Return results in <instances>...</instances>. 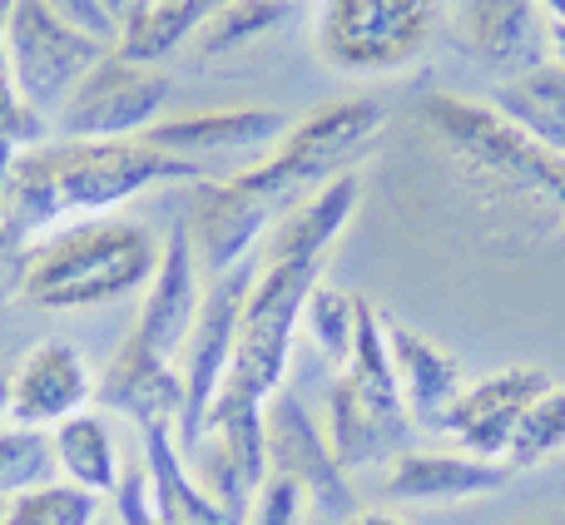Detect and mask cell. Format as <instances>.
Wrapping results in <instances>:
<instances>
[{"label":"cell","mask_w":565,"mask_h":525,"mask_svg":"<svg viewBox=\"0 0 565 525\" xmlns=\"http://www.w3.org/2000/svg\"><path fill=\"white\" fill-rule=\"evenodd\" d=\"M204 164L174 159L145 139H45L20 149L0 184V224L25 254L45 238L89 218H109L119 204L154 184H199Z\"/></svg>","instance_id":"cell-1"},{"label":"cell","mask_w":565,"mask_h":525,"mask_svg":"<svg viewBox=\"0 0 565 525\" xmlns=\"http://www.w3.org/2000/svg\"><path fill=\"white\" fill-rule=\"evenodd\" d=\"M204 288L209 282L199 272L194 238H189V224L179 218L164 238V258H159L154 282L145 288V308H139L135 328L125 332V342H119L105 382L95 387V397L109 411H125L129 421H139V431L179 427V411H184L179 352H184L189 332L199 322Z\"/></svg>","instance_id":"cell-2"},{"label":"cell","mask_w":565,"mask_h":525,"mask_svg":"<svg viewBox=\"0 0 565 525\" xmlns=\"http://www.w3.org/2000/svg\"><path fill=\"white\" fill-rule=\"evenodd\" d=\"M159 258H164V238H154V228L115 214L89 218L45 238L30 254L20 298L45 312H89L129 292H145L159 272Z\"/></svg>","instance_id":"cell-3"},{"label":"cell","mask_w":565,"mask_h":525,"mask_svg":"<svg viewBox=\"0 0 565 525\" xmlns=\"http://www.w3.org/2000/svg\"><path fill=\"white\" fill-rule=\"evenodd\" d=\"M417 119L487 184L507 189L511 199L565 218V159L551 154L536 135L507 119L491 99H467L431 89L417 99Z\"/></svg>","instance_id":"cell-4"},{"label":"cell","mask_w":565,"mask_h":525,"mask_svg":"<svg viewBox=\"0 0 565 525\" xmlns=\"http://www.w3.org/2000/svg\"><path fill=\"white\" fill-rule=\"evenodd\" d=\"M387 129V105L377 95H338L312 105L302 119H292L288 135L268 149V159L228 174L238 189L268 199L278 214L318 194L328 179L352 174L358 159L372 149V139Z\"/></svg>","instance_id":"cell-5"},{"label":"cell","mask_w":565,"mask_h":525,"mask_svg":"<svg viewBox=\"0 0 565 525\" xmlns=\"http://www.w3.org/2000/svg\"><path fill=\"white\" fill-rule=\"evenodd\" d=\"M441 0H322L318 55L342 75H402L437 40Z\"/></svg>","instance_id":"cell-6"},{"label":"cell","mask_w":565,"mask_h":525,"mask_svg":"<svg viewBox=\"0 0 565 525\" xmlns=\"http://www.w3.org/2000/svg\"><path fill=\"white\" fill-rule=\"evenodd\" d=\"M318 282H322V262L282 258V262H264L258 268L248 302H244V318H238L234 367H228L234 387H244L258 401L282 392L288 357H292V332H298L302 308H308Z\"/></svg>","instance_id":"cell-7"},{"label":"cell","mask_w":565,"mask_h":525,"mask_svg":"<svg viewBox=\"0 0 565 525\" xmlns=\"http://www.w3.org/2000/svg\"><path fill=\"white\" fill-rule=\"evenodd\" d=\"M115 45L75 30L65 15L45 6V0H10L6 10V65L10 85L20 89L30 109L55 115L70 99V89L99 65Z\"/></svg>","instance_id":"cell-8"},{"label":"cell","mask_w":565,"mask_h":525,"mask_svg":"<svg viewBox=\"0 0 565 525\" xmlns=\"http://www.w3.org/2000/svg\"><path fill=\"white\" fill-rule=\"evenodd\" d=\"M264 258L238 262L234 272L214 278L204 288V308H199V322L189 332L184 352H179V377H184V411H179L174 441L179 451H194L209 431V407H214L218 387L228 382V367H234V342H238V318H244L248 288H254Z\"/></svg>","instance_id":"cell-9"},{"label":"cell","mask_w":565,"mask_h":525,"mask_svg":"<svg viewBox=\"0 0 565 525\" xmlns=\"http://www.w3.org/2000/svg\"><path fill=\"white\" fill-rule=\"evenodd\" d=\"M169 105V75L109 50L55 109V139H139Z\"/></svg>","instance_id":"cell-10"},{"label":"cell","mask_w":565,"mask_h":525,"mask_svg":"<svg viewBox=\"0 0 565 525\" xmlns=\"http://www.w3.org/2000/svg\"><path fill=\"white\" fill-rule=\"evenodd\" d=\"M264 437H268V476L298 481L312 506L328 511V516H338V521L358 516V496H352V486H348L342 461L332 457L328 431L308 417V407H302L288 387L268 397Z\"/></svg>","instance_id":"cell-11"},{"label":"cell","mask_w":565,"mask_h":525,"mask_svg":"<svg viewBox=\"0 0 565 525\" xmlns=\"http://www.w3.org/2000/svg\"><path fill=\"white\" fill-rule=\"evenodd\" d=\"M278 208L268 199L238 189L234 179H199L194 184V208H189V238H194V258L204 282L234 272L238 262L258 254L268 234L278 224Z\"/></svg>","instance_id":"cell-12"},{"label":"cell","mask_w":565,"mask_h":525,"mask_svg":"<svg viewBox=\"0 0 565 525\" xmlns=\"http://www.w3.org/2000/svg\"><path fill=\"white\" fill-rule=\"evenodd\" d=\"M89 401H95L89 362L65 338H40L10 367V427L55 431L60 421L89 411Z\"/></svg>","instance_id":"cell-13"},{"label":"cell","mask_w":565,"mask_h":525,"mask_svg":"<svg viewBox=\"0 0 565 525\" xmlns=\"http://www.w3.org/2000/svg\"><path fill=\"white\" fill-rule=\"evenodd\" d=\"M551 387V372L546 367H501L491 377L471 382L451 411L441 417V437L461 441V451L471 457H487V461H507V447L516 437V421L526 417V407Z\"/></svg>","instance_id":"cell-14"},{"label":"cell","mask_w":565,"mask_h":525,"mask_svg":"<svg viewBox=\"0 0 565 525\" xmlns=\"http://www.w3.org/2000/svg\"><path fill=\"white\" fill-rule=\"evenodd\" d=\"M292 119L282 109H194V115L159 119L145 129V144L164 149L189 164H214V159H238V154H264L288 135Z\"/></svg>","instance_id":"cell-15"},{"label":"cell","mask_w":565,"mask_h":525,"mask_svg":"<svg viewBox=\"0 0 565 525\" xmlns=\"http://www.w3.org/2000/svg\"><path fill=\"white\" fill-rule=\"evenodd\" d=\"M382 332H387L392 372L402 387V407H407L412 427L441 431V417L451 411V401L467 392V372L447 347H437L431 338H422L417 328H407L402 318L382 312Z\"/></svg>","instance_id":"cell-16"},{"label":"cell","mask_w":565,"mask_h":525,"mask_svg":"<svg viewBox=\"0 0 565 525\" xmlns=\"http://www.w3.org/2000/svg\"><path fill=\"white\" fill-rule=\"evenodd\" d=\"M516 471L507 461H487L471 451H402L387 467L382 496L407 501V506H427V501H471V496H497L511 486Z\"/></svg>","instance_id":"cell-17"},{"label":"cell","mask_w":565,"mask_h":525,"mask_svg":"<svg viewBox=\"0 0 565 525\" xmlns=\"http://www.w3.org/2000/svg\"><path fill=\"white\" fill-rule=\"evenodd\" d=\"M546 10L536 0H461V30L471 55L501 75H526L541 65V50L551 45Z\"/></svg>","instance_id":"cell-18"},{"label":"cell","mask_w":565,"mask_h":525,"mask_svg":"<svg viewBox=\"0 0 565 525\" xmlns=\"http://www.w3.org/2000/svg\"><path fill=\"white\" fill-rule=\"evenodd\" d=\"M358 204H362L358 169H352V174L328 179L318 194H308L302 204H292L288 214L274 224V234H268V258L264 262H282V258L322 262V258H328V248L342 238V228L352 224Z\"/></svg>","instance_id":"cell-19"},{"label":"cell","mask_w":565,"mask_h":525,"mask_svg":"<svg viewBox=\"0 0 565 525\" xmlns=\"http://www.w3.org/2000/svg\"><path fill=\"white\" fill-rule=\"evenodd\" d=\"M322 431H328L332 457L342 461V471H362V467H377L382 457L397 461L412 421L377 411L372 401H362L358 392L338 377L332 382V392H328V417H322Z\"/></svg>","instance_id":"cell-20"},{"label":"cell","mask_w":565,"mask_h":525,"mask_svg":"<svg viewBox=\"0 0 565 525\" xmlns=\"http://www.w3.org/2000/svg\"><path fill=\"white\" fill-rule=\"evenodd\" d=\"M50 441H55L60 481L89 491V496H115L125 467H119V451H115V431H109V421L99 411H79V417L60 421L50 431Z\"/></svg>","instance_id":"cell-21"},{"label":"cell","mask_w":565,"mask_h":525,"mask_svg":"<svg viewBox=\"0 0 565 525\" xmlns=\"http://www.w3.org/2000/svg\"><path fill=\"white\" fill-rule=\"evenodd\" d=\"M264 411H268V401L248 397L244 387L224 382V387H218V397H214V407H209V431H204V437H214L218 447L228 451V461H234L238 476H244L254 491L268 481Z\"/></svg>","instance_id":"cell-22"},{"label":"cell","mask_w":565,"mask_h":525,"mask_svg":"<svg viewBox=\"0 0 565 525\" xmlns=\"http://www.w3.org/2000/svg\"><path fill=\"white\" fill-rule=\"evenodd\" d=\"M199 25H204V15L194 10V0H149V6H135L125 15L115 55L135 60V65H159L169 50L194 40Z\"/></svg>","instance_id":"cell-23"},{"label":"cell","mask_w":565,"mask_h":525,"mask_svg":"<svg viewBox=\"0 0 565 525\" xmlns=\"http://www.w3.org/2000/svg\"><path fill=\"white\" fill-rule=\"evenodd\" d=\"M292 15V0H228L224 10H214V15L199 25V50H204L209 60L214 55H234V50L254 45V40L274 35L282 20Z\"/></svg>","instance_id":"cell-24"},{"label":"cell","mask_w":565,"mask_h":525,"mask_svg":"<svg viewBox=\"0 0 565 525\" xmlns=\"http://www.w3.org/2000/svg\"><path fill=\"white\" fill-rule=\"evenodd\" d=\"M491 105L507 119H516L521 129H541V125H561L565 129V65L541 60L536 69L516 75L511 85H501L491 95Z\"/></svg>","instance_id":"cell-25"},{"label":"cell","mask_w":565,"mask_h":525,"mask_svg":"<svg viewBox=\"0 0 565 525\" xmlns=\"http://www.w3.org/2000/svg\"><path fill=\"white\" fill-rule=\"evenodd\" d=\"M60 481L55 441L35 427H6L0 431V501H15L25 491H40Z\"/></svg>","instance_id":"cell-26"},{"label":"cell","mask_w":565,"mask_h":525,"mask_svg":"<svg viewBox=\"0 0 565 525\" xmlns=\"http://www.w3.org/2000/svg\"><path fill=\"white\" fill-rule=\"evenodd\" d=\"M556 451H565V382H551L526 407V417L516 421V437L507 447V467L531 471L541 461H551Z\"/></svg>","instance_id":"cell-27"},{"label":"cell","mask_w":565,"mask_h":525,"mask_svg":"<svg viewBox=\"0 0 565 525\" xmlns=\"http://www.w3.org/2000/svg\"><path fill=\"white\" fill-rule=\"evenodd\" d=\"M302 328L318 342V352L338 367H348L352 357V338H358V292H342L332 282H318L302 308Z\"/></svg>","instance_id":"cell-28"},{"label":"cell","mask_w":565,"mask_h":525,"mask_svg":"<svg viewBox=\"0 0 565 525\" xmlns=\"http://www.w3.org/2000/svg\"><path fill=\"white\" fill-rule=\"evenodd\" d=\"M95 521H99V496L70 486V481H50V486L6 501V521L0 525H95Z\"/></svg>","instance_id":"cell-29"},{"label":"cell","mask_w":565,"mask_h":525,"mask_svg":"<svg viewBox=\"0 0 565 525\" xmlns=\"http://www.w3.org/2000/svg\"><path fill=\"white\" fill-rule=\"evenodd\" d=\"M45 139V115L20 99L10 75H0V154H20V149H35Z\"/></svg>","instance_id":"cell-30"},{"label":"cell","mask_w":565,"mask_h":525,"mask_svg":"<svg viewBox=\"0 0 565 525\" xmlns=\"http://www.w3.org/2000/svg\"><path fill=\"white\" fill-rule=\"evenodd\" d=\"M308 491L288 476H268L264 486L248 501V525H302V511H308Z\"/></svg>","instance_id":"cell-31"},{"label":"cell","mask_w":565,"mask_h":525,"mask_svg":"<svg viewBox=\"0 0 565 525\" xmlns=\"http://www.w3.org/2000/svg\"><path fill=\"white\" fill-rule=\"evenodd\" d=\"M55 15H65L75 30H85V35L105 40V45H115L119 40V20L105 10V0H45Z\"/></svg>","instance_id":"cell-32"},{"label":"cell","mask_w":565,"mask_h":525,"mask_svg":"<svg viewBox=\"0 0 565 525\" xmlns=\"http://www.w3.org/2000/svg\"><path fill=\"white\" fill-rule=\"evenodd\" d=\"M25 272H30V254L6 234V224H0V302L25 292Z\"/></svg>","instance_id":"cell-33"},{"label":"cell","mask_w":565,"mask_h":525,"mask_svg":"<svg viewBox=\"0 0 565 525\" xmlns=\"http://www.w3.org/2000/svg\"><path fill=\"white\" fill-rule=\"evenodd\" d=\"M342 525H402L397 516H387V511H358L352 521H342Z\"/></svg>","instance_id":"cell-34"},{"label":"cell","mask_w":565,"mask_h":525,"mask_svg":"<svg viewBox=\"0 0 565 525\" xmlns=\"http://www.w3.org/2000/svg\"><path fill=\"white\" fill-rule=\"evenodd\" d=\"M10 427V367H0V431Z\"/></svg>","instance_id":"cell-35"},{"label":"cell","mask_w":565,"mask_h":525,"mask_svg":"<svg viewBox=\"0 0 565 525\" xmlns=\"http://www.w3.org/2000/svg\"><path fill=\"white\" fill-rule=\"evenodd\" d=\"M551 55H556V65H565V25H551Z\"/></svg>","instance_id":"cell-36"},{"label":"cell","mask_w":565,"mask_h":525,"mask_svg":"<svg viewBox=\"0 0 565 525\" xmlns=\"http://www.w3.org/2000/svg\"><path fill=\"white\" fill-rule=\"evenodd\" d=\"M536 6L551 15V25H565V0H536Z\"/></svg>","instance_id":"cell-37"},{"label":"cell","mask_w":565,"mask_h":525,"mask_svg":"<svg viewBox=\"0 0 565 525\" xmlns=\"http://www.w3.org/2000/svg\"><path fill=\"white\" fill-rule=\"evenodd\" d=\"M224 6H228V0H194V10H199V15H204V20L214 15V10H224Z\"/></svg>","instance_id":"cell-38"},{"label":"cell","mask_w":565,"mask_h":525,"mask_svg":"<svg viewBox=\"0 0 565 525\" xmlns=\"http://www.w3.org/2000/svg\"><path fill=\"white\" fill-rule=\"evenodd\" d=\"M95 525H119V521H115V516H109V521H95Z\"/></svg>","instance_id":"cell-39"},{"label":"cell","mask_w":565,"mask_h":525,"mask_svg":"<svg viewBox=\"0 0 565 525\" xmlns=\"http://www.w3.org/2000/svg\"><path fill=\"white\" fill-rule=\"evenodd\" d=\"M536 525H565V521H536Z\"/></svg>","instance_id":"cell-40"},{"label":"cell","mask_w":565,"mask_h":525,"mask_svg":"<svg viewBox=\"0 0 565 525\" xmlns=\"http://www.w3.org/2000/svg\"><path fill=\"white\" fill-rule=\"evenodd\" d=\"M0 521H6V501H0Z\"/></svg>","instance_id":"cell-41"},{"label":"cell","mask_w":565,"mask_h":525,"mask_svg":"<svg viewBox=\"0 0 565 525\" xmlns=\"http://www.w3.org/2000/svg\"><path fill=\"white\" fill-rule=\"evenodd\" d=\"M6 6H10V0H6Z\"/></svg>","instance_id":"cell-42"}]
</instances>
